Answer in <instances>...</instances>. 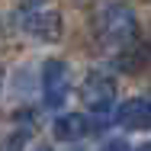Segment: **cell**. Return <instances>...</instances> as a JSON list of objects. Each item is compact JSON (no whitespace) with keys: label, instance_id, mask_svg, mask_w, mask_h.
Listing matches in <instances>:
<instances>
[{"label":"cell","instance_id":"1","mask_svg":"<svg viewBox=\"0 0 151 151\" xmlns=\"http://www.w3.org/2000/svg\"><path fill=\"white\" fill-rule=\"evenodd\" d=\"M96 35L106 42V45H116V48H129L138 35V19H135V10L129 3H106L96 16Z\"/></svg>","mask_w":151,"mask_h":151},{"label":"cell","instance_id":"2","mask_svg":"<svg viewBox=\"0 0 151 151\" xmlns=\"http://www.w3.org/2000/svg\"><path fill=\"white\" fill-rule=\"evenodd\" d=\"M19 23L26 32H32L35 39H45V42H55L61 35V13L55 6H48V0H23Z\"/></svg>","mask_w":151,"mask_h":151},{"label":"cell","instance_id":"3","mask_svg":"<svg viewBox=\"0 0 151 151\" xmlns=\"http://www.w3.org/2000/svg\"><path fill=\"white\" fill-rule=\"evenodd\" d=\"M68 96V68L61 58H48L42 64V103L48 109H58Z\"/></svg>","mask_w":151,"mask_h":151},{"label":"cell","instance_id":"4","mask_svg":"<svg viewBox=\"0 0 151 151\" xmlns=\"http://www.w3.org/2000/svg\"><path fill=\"white\" fill-rule=\"evenodd\" d=\"M113 96H116V81L103 71H93L87 74V81L81 84V100L90 106L93 113H103L113 106Z\"/></svg>","mask_w":151,"mask_h":151},{"label":"cell","instance_id":"5","mask_svg":"<svg viewBox=\"0 0 151 151\" xmlns=\"http://www.w3.org/2000/svg\"><path fill=\"white\" fill-rule=\"evenodd\" d=\"M116 122L122 129H148L151 125V100H145V96L125 100L119 106V113H116Z\"/></svg>","mask_w":151,"mask_h":151},{"label":"cell","instance_id":"6","mask_svg":"<svg viewBox=\"0 0 151 151\" xmlns=\"http://www.w3.org/2000/svg\"><path fill=\"white\" fill-rule=\"evenodd\" d=\"M93 125L81 113H68V116H58L55 119V138L58 142H77V138H84L87 132H90Z\"/></svg>","mask_w":151,"mask_h":151},{"label":"cell","instance_id":"7","mask_svg":"<svg viewBox=\"0 0 151 151\" xmlns=\"http://www.w3.org/2000/svg\"><path fill=\"white\" fill-rule=\"evenodd\" d=\"M26 135H29V132H13V135L3 142V151H19L26 145Z\"/></svg>","mask_w":151,"mask_h":151},{"label":"cell","instance_id":"8","mask_svg":"<svg viewBox=\"0 0 151 151\" xmlns=\"http://www.w3.org/2000/svg\"><path fill=\"white\" fill-rule=\"evenodd\" d=\"M132 145H125L122 138H116V142H106V148H100V151H129Z\"/></svg>","mask_w":151,"mask_h":151},{"label":"cell","instance_id":"9","mask_svg":"<svg viewBox=\"0 0 151 151\" xmlns=\"http://www.w3.org/2000/svg\"><path fill=\"white\" fill-rule=\"evenodd\" d=\"M135 151H151V142H148V145H138Z\"/></svg>","mask_w":151,"mask_h":151}]
</instances>
